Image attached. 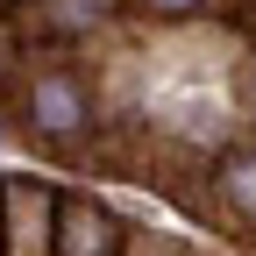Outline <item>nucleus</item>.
Here are the masks:
<instances>
[{
    "mask_svg": "<svg viewBox=\"0 0 256 256\" xmlns=\"http://www.w3.org/2000/svg\"><path fill=\"white\" fill-rule=\"evenodd\" d=\"M22 128L36 142L50 150H72L86 142V128H92V92L78 86V72H36L22 86Z\"/></svg>",
    "mask_w": 256,
    "mask_h": 256,
    "instance_id": "nucleus-1",
    "label": "nucleus"
},
{
    "mask_svg": "<svg viewBox=\"0 0 256 256\" xmlns=\"http://www.w3.org/2000/svg\"><path fill=\"white\" fill-rule=\"evenodd\" d=\"M50 256H128V220L86 192H64L50 214Z\"/></svg>",
    "mask_w": 256,
    "mask_h": 256,
    "instance_id": "nucleus-2",
    "label": "nucleus"
},
{
    "mask_svg": "<svg viewBox=\"0 0 256 256\" xmlns=\"http://www.w3.org/2000/svg\"><path fill=\"white\" fill-rule=\"evenodd\" d=\"M50 214H57V192L22 178V185H0V242L22 249V256H50Z\"/></svg>",
    "mask_w": 256,
    "mask_h": 256,
    "instance_id": "nucleus-3",
    "label": "nucleus"
},
{
    "mask_svg": "<svg viewBox=\"0 0 256 256\" xmlns=\"http://www.w3.org/2000/svg\"><path fill=\"white\" fill-rule=\"evenodd\" d=\"M28 8H36L43 36H86V28H100L114 8H128V0H28Z\"/></svg>",
    "mask_w": 256,
    "mask_h": 256,
    "instance_id": "nucleus-4",
    "label": "nucleus"
},
{
    "mask_svg": "<svg viewBox=\"0 0 256 256\" xmlns=\"http://www.w3.org/2000/svg\"><path fill=\"white\" fill-rule=\"evenodd\" d=\"M214 192H220V206H228L235 220H256V150H228L220 156Z\"/></svg>",
    "mask_w": 256,
    "mask_h": 256,
    "instance_id": "nucleus-5",
    "label": "nucleus"
},
{
    "mask_svg": "<svg viewBox=\"0 0 256 256\" xmlns=\"http://www.w3.org/2000/svg\"><path fill=\"white\" fill-rule=\"evenodd\" d=\"M136 14H150V22H185V14H206L214 0H128Z\"/></svg>",
    "mask_w": 256,
    "mask_h": 256,
    "instance_id": "nucleus-6",
    "label": "nucleus"
},
{
    "mask_svg": "<svg viewBox=\"0 0 256 256\" xmlns=\"http://www.w3.org/2000/svg\"><path fill=\"white\" fill-rule=\"evenodd\" d=\"M235 92H242V107H249V114H256V57H249V64H242V78H235Z\"/></svg>",
    "mask_w": 256,
    "mask_h": 256,
    "instance_id": "nucleus-7",
    "label": "nucleus"
},
{
    "mask_svg": "<svg viewBox=\"0 0 256 256\" xmlns=\"http://www.w3.org/2000/svg\"><path fill=\"white\" fill-rule=\"evenodd\" d=\"M242 28H249V36H256V0H242Z\"/></svg>",
    "mask_w": 256,
    "mask_h": 256,
    "instance_id": "nucleus-8",
    "label": "nucleus"
},
{
    "mask_svg": "<svg viewBox=\"0 0 256 256\" xmlns=\"http://www.w3.org/2000/svg\"><path fill=\"white\" fill-rule=\"evenodd\" d=\"M150 256H178V249H150Z\"/></svg>",
    "mask_w": 256,
    "mask_h": 256,
    "instance_id": "nucleus-9",
    "label": "nucleus"
},
{
    "mask_svg": "<svg viewBox=\"0 0 256 256\" xmlns=\"http://www.w3.org/2000/svg\"><path fill=\"white\" fill-rule=\"evenodd\" d=\"M0 256H8V242H0Z\"/></svg>",
    "mask_w": 256,
    "mask_h": 256,
    "instance_id": "nucleus-10",
    "label": "nucleus"
}]
</instances>
